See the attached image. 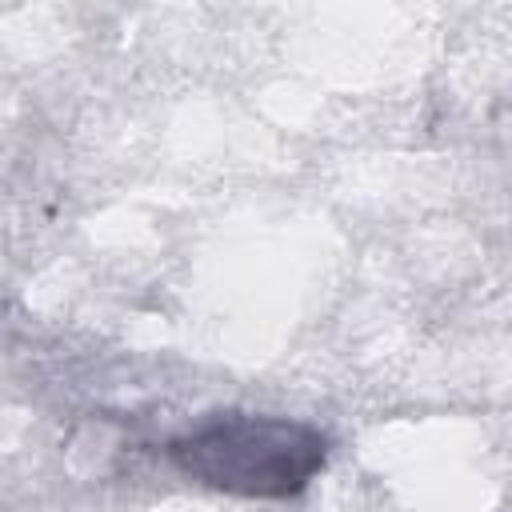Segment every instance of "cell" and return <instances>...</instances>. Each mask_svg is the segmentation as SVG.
<instances>
[{
    "label": "cell",
    "mask_w": 512,
    "mask_h": 512,
    "mask_svg": "<svg viewBox=\"0 0 512 512\" xmlns=\"http://www.w3.org/2000/svg\"><path fill=\"white\" fill-rule=\"evenodd\" d=\"M180 472L236 496H296L320 468L328 440L276 416H224L168 444Z\"/></svg>",
    "instance_id": "1"
}]
</instances>
